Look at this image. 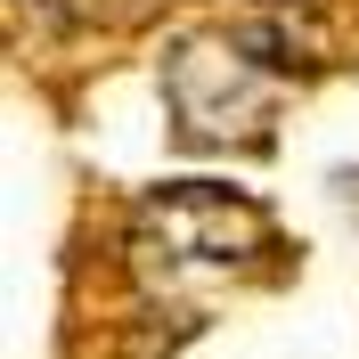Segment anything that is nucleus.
<instances>
[{"mask_svg":"<svg viewBox=\"0 0 359 359\" xmlns=\"http://www.w3.org/2000/svg\"><path fill=\"white\" fill-rule=\"evenodd\" d=\"M278 74L262 49L229 25V33H196V41L172 49V114H180V139L196 147H229V156H253L278 123Z\"/></svg>","mask_w":359,"mask_h":359,"instance_id":"1","label":"nucleus"},{"mask_svg":"<svg viewBox=\"0 0 359 359\" xmlns=\"http://www.w3.org/2000/svg\"><path fill=\"white\" fill-rule=\"evenodd\" d=\"M139 229L180 269H245L262 253V212L245 196H229V188H196V180L156 188V196L139 204Z\"/></svg>","mask_w":359,"mask_h":359,"instance_id":"2","label":"nucleus"}]
</instances>
